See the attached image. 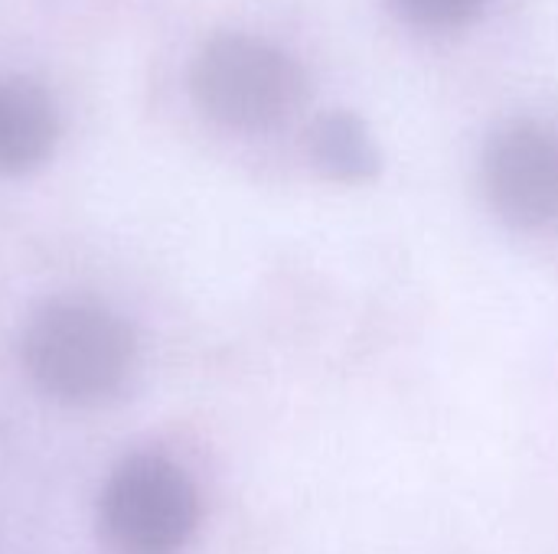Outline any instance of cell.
I'll use <instances>...</instances> for the list:
<instances>
[{
  "label": "cell",
  "mask_w": 558,
  "mask_h": 554,
  "mask_svg": "<svg viewBox=\"0 0 558 554\" xmlns=\"http://www.w3.org/2000/svg\"><path fill=\"white\" fill-rule=\"evenodd\" d=\"M484 189L497 216L517 229L558 222V131L513 121L484 147Z\"/></svg>",
  "instance_id": "cell-4"
},
{
  "label": "cell",
  "mask_w": 558,
  "mask_h": 554,
  "mask_svg": "<svg viewBox=\"0 0 558 554\" xmlns=\"http://www.w3.org/2000/svg\"><path fill=\"white\" fill-rule=\"evenodd\" d=\"M199 526V493L160 454L124 457L101 487L98 532L114 554H180Z\"/></svg>",
  "instance_id": "cell-3"
},
{
  "label": "cell",
  "mask_w": 558,
  "mask_h": 554,
  "mask_svg": "<svg viewBox=\"0 0 558 554\" xmlns=\"http://www.w3.org/2000/svg\"><path fill=\"white\" fill-rule=\"evenodd\" d=\"M396 10L428 29H451L461 23H471L487 0H392Z\"/></svg>",
  "instance_id": "cell-7"
},
{
  "label": "cell",
  "mask_w": 558,
  "mask_h": 554,
  "mask_svg": "<svg viewBox=\"0 0 558 554\" xmlns=\"http://www.w3.org/2000/svg\"><path fill=\"white\" fill-rule=\"evenodd\" d=\"M20 356L43 395L92 408L114 398L131 379L134 333L105 304L59 297L29 317Z\"/></svg>",
  "instance_id": "cell-1"
},
{
  "label": "cell",
  "mask_w": 558,
  "mask_h": 554,
  "mask_svg": "<svg viewBox=\"0 0 558 554\" xmlns=\"http://www.w3.org/2000/svg\"><path fill=\"white\" fill-rule=\"evenodd\" d=\"M196 108L222 127L262 131L304 98V72L281 46L252 33H216L190 62Z\"/></svg>",
  "instance_id": "cell-2"
},
{
  "label": "cell",
  "mask_w": 558,
  "mask_h": 554,
  "mask_svg": "<svg viewBox=\"0 0 558 554\" xmlns=\"http://www.w3.org/2000/svg\"><path fill=\"white\" fill-rule=\"evenodd\" d=\"M311 157L333 180H369L379 170L366 124L350 111L320 114L311 127Z\"/></svg>",
  "instance_id": "cell-6"
},
{
  "label": "cell",
  "mask_w": 558,
  "mask_h": 554,
  "mask_svg": "<svg viewBox=\"0 0 558 554\" xmlns=\"http://www.w3.org/2000/svg\"><path fill=\"white\" fill-rule=\"evenodd\" d=\"M59 140L52 95L23 75H0V173L43 167Z\"/></svg>",
  "instance_id": "cell-5"
}]
</instances>
